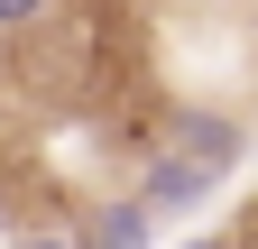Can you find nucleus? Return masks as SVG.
Returning <instances> with one entry per match:
<instances>
[{
	"instance_id": "1",
	"label": "nucleus",
	"mask_w": 258,
	"mask_h": 249,
	"mask_svg": "<svg viewBox=\"0 0 258 249\" xmlns=\"http://www.w3.org/2000/svg\"><path fill=\"white\" fill-rule=\"evenodd\" d=\"M240 157H249V130L231 111H184L166 139L148 148V175H139V203L157 212V222H175V212H194V203H212L221 184L240 175Z\"/></svg>"
},
{
	"instance_id": "2",
	"label": "nucleus",
	"mask_w": 258,
	"mask_h": 249,
	"mask_svg": "<svg viewBox=\"0 0 258 249\" xmlns=\"http://www.w3.org/2000/svg\"><path fill=\"white\" fill-rule=\"evenodd\" d=\"M83 240H92V249H148V240H157V212H148L139 194H120L111 212H92V222H83Z\"/></svg>"
},
{
	"instance_id": "3",
	"label": "nucleus",
	"mask_w": 258,
	"mask_h": 249,
	"mask_svg": "<svg viewBox=\"0 0 258 249\" xmlns=\"http://www.w3.org/2000/svg\"><path fill=\"white\" fill-rule=\"evenodd\" d=\"M46 10H55V0H0V28H10V37H19V28H37Z\"/></svg>"
},
{
	"instance_id": "4",
	"label": "nucleus",
	"mask_w": 258,
	"mask_h": 249,
	"mask_svg": "<svg viewBox=\"0 0 258 249\" xmlns=\"http://www.w3.org/2000/svg\"><path fill=\"white\" fill-rule=\"evenodd\" d=\"M19 249H92L83 231H37V240H19Z\"/></svg>"
},
{
	"instance_id": "5",
	"label": "nucleus",
	"mask_w": 258,
	"mask_h": 249,
	"mask_svg": "<svg viewBox=\"0 0 258 249\" xmlns=\"http://www.w3.org/2000/svg\"><path fill=\"white\" fill-rule=\"evenodd\" d=\"M184 249H240V240L231 231H203V240H184Z\"/></svg>"
}]
</instances>
